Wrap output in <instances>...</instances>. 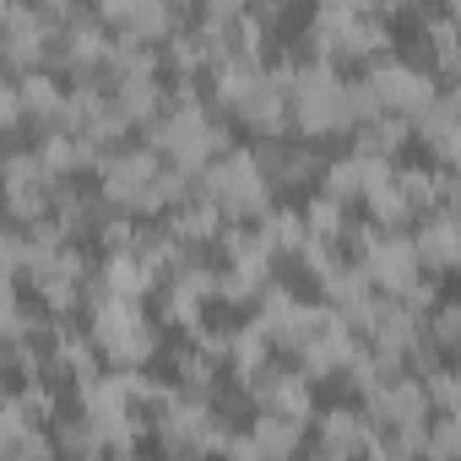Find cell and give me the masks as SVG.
Wrapping results in <instances>:
<instances>
[{
  "label": "cell",
  "instance_id": "6da1fadb",
  "mask_svg": "<svg viewBox=\"0 0 461 461\" xmlns=\"http://www.w3.org/2000/svg\"><path fill=\"white\" fill-rule=\"evenodd\" d=\"M272 190L277 185H272L261 152H250V147H228L201 168V195H212L222 206V217H234V222H261L272 212Z\"/></svg>",
  "mask_w": 461,
  "mask_h": 461
},
{
  "label": "cell",
  "instance_id": "7a4b0ae2",
  "mask_svg": "<svg viewBox=\"0 0 461 461\" xmlns=\"http://www.w3.org/2000/svg\"><path fill=\"white\" fill-rule=\"evenodd\" d=\"M288 98H294V125L299 136H331V131H348L353 114H348V82L337 77V60H299L294 82H288Z\"/></svg>",
  "mask_w": 461,
  "mask_h": 461
},
{
  "label": "cell",
  "instance_id": "3957f363",
  "mask_svg": "<svg viewBox=\"0 0 461 461\" xmlns=\"http://www.w3.org/2000/svg\"><path fill=\"white\" fill-rule=\"evenodd\" d=\"M93 342L104 348V358L114 369H141L158 353V326L141 315V299L98 294L93 299Z\"/></svg>",
  "mask_w": 461,
  "mask_h": 461
},
{
  "label": "cell",
  "instance_id": "277c9868",
  "mask_svg": "<svg viewBox=\"0 0 461 461\" xmlns=\"http://www.w3.org/2000/svg\"><path fill=\"white\" fill-rule=\"evenodd\" d=\"M163 152L147 141V147H109L104 152V163H98V179H104V195L120 206V212H141V201H147V190H152V179L163 174V163H158Z\"/></svg>",
  "mask_w": 461,
  "mask_h": 461
},
{
  "label": "cell",
  "instance_id": "5b68a950",
  "mask_svg": "<svg viewBox=\"0 0 461 461\" xmlns=\"http://www.w3.org/2000/svg\"><path fill=\"white\" fill-rule=\"evenodd\" d=\"M429 385L423 375H385L369 396H364V412L380 423V429H412V423H429Z\"/></svg>",
  "mask_w": 461,
  "mask_h": 461
},
{
  "label": "cell",
  "instance_id": "8992f818",
  "mask_svg": "<svg viewBox=\"0 0 461 461\" xmlns=\"http://www.w3.org/2000/svg\"><path fill=\"white\" fill-rule=\"evenodd\" d=\"M369 87L380 93L385 109L407 114V120H418V114L434 104V93H439V82H434L423 66H407V60H375V66H369Z\"/></svg>",
  "mask_w": 461,
  "mask_h": 461
},
{
  "label": "cell",
  "instance_id": "52a82bcc",
  "mask_svg": "<svg viewBox=\"0 0 461 461\" xmlns=\"http://www.w3.org/2000/svg\"><path fill=\"white\" fill-rule=\"evenodd\" d=\"M375 429H380V423H375L369 412L331 407V412L321 418V434H315V445H321L326 456H353V450H369V456H380V450H385V439H380Z\"/></svg>",
  "mask_w": 461,
  "mask_h": 461
},
{
  "label": "cell",
  "instance_id": "ba28073f",
  "mask_svg": "<svg viewBox=\"0 0 461 461\" xmlns=\"http://www.w3.org/2000/svg\"><path fill=\"white\" fill-rule=\"evenodd\" d=\"M412 240H418V256L429 272H456L461 267V212H450V206L423 212Z\"/></svg>",
  "mask_w": 461,
  "mask_h": 461
},
{
  "label": "cell",
  "instance_id": "9c48e42d",
  "mask_svg": "<svg viewBox=\"0 0 461 461\" xmlns=\"http://www.w3.org/2000/svg\"><path fill=\"white\" fill-rule=\"evenodd\" d=\"M114 104L125 109L131 125H152V120L168 109V93L158 87V77H120V82H114Z\"/></svg>",
  "mask_w": 461,
  "mask_h": 461
},
{
  "label": "cell",
  "instance_id": "30bf717a",
  "mask_svg": "<svg viewBox=\"0 0 461 461\" xmlns=\"http://www.w3.org/2000/svg\"><path fill=\"white\" fill-rule=\"evenodd\" d=\"M267 353H272V331H267V326H261V315H256V321H245L234 337H228V358H222V364L245 380V375L267 369Z\"/></svg>",
  "mask_w": 461,
  "mask_h": 461
},
{
  "label": "cell",
  "instance_id": "8fae6325",
  "mask_svg": "<svg viewBox=\"0 0 461 461\" xmlns=\"http://www.w3.org/2000/svg\"><path fill=\"white\" fill-rule=\"evenodd\" d=\"M261 163H267L272 185H299V179H315V174L326 168V163H321L310 147H277V141H267Z\"/></svg>",
  "mask_w": 461,
  "mask_h": 461
},
{
  "label": "cell",
  "instance_id": "7c38bea8",
  "mask_svg": "<svg viewBox=\"0 0 461 461\" xmlns=\"http://www.w3.org/2000/svg\"><path fill=\"white\" fill-rule=\"evenodd\" d=\"M250 434H256L261 456H288V450H299V439H304V423H299V418H283V412H261V407H256V418H250Z\"/></svg>",
  "mask_w": 461,
  "mask_h": 461
},
{
  "label": "cell",
  "instance_id": "4fadbf2b",
  "mask_svg": "<svg viewBox=\"0 0 461 461\" xmlns=\"http://www.w3.org/2000/svg\"><path fill=\"white\" fill-rule=\"evenodd\" d=\"M364 206H369V217L380 222V228H407V217L418 212L412 201H407V190H402V179L391 174V179H380L369 195H364Z\"/></svg>",
  "mask_w": 461,
  "mask_h": 461
},
{
  "label": "cell",
  "instance_id": "5bb4252c",
  "mask_svg": "<svg viewBox=\"0 0 461 461\" xmlns=\"http://www.w3.org/2000/svg\"><path fill=\"white\" fill-rule=\"evenodd\" d=\"M423 50L434 55V66L456 71L461 66V23L456 12H439V17H423Z\"/></svg>",
  "mask_w": 461,
  "mask_h": 461
},
{
  "label": "cell",
  "instance_id": "9a60e30c",
  "mask_svg": "<svg viewBox=\"0 0 461 461\" xmlns=\"http://www.w3.org/2000/svg\"><path fill=\"white\" fill-rule=\"evenodd\" d=\"M412 136V120L407 114H396V109H385V114H375L369 125H358V147H375V152H385V158H396V147Z\"/></svg>",
  "mask_w": 461,
  "mask_h": 461
},
{
  "label": "cell",
  "instance_id": "2e32d148",
  "mask_svg": "<svg viewBox=\"0 0 461 461\" xmlns=\"http://www.w3.org/2000/svg\"><path fill=\"white\" fill-rule=\"evenodd\" d=\"M429 348L434 353H461V304H439L429 315Z\"/></svg>",
  "mask_w": 461,
  "mask_h": 461
},
{
  "label": "cell",
  "instance_id": "e0dca14e",
  "mask_svg": "<svg viewBox=\"0 0 461 461\" xmlns=\"http://www.w3.org/2000/svg\"><path fill=\"white\" fill-rule=\"evenodd\" d=\"M429 456H461V407L429 418Z\"/></svg>",
  "mask_w": 461,
  "mask_h": 461
},
{
  "label": "cell",
  "instance_id": "ac0fdd59",
  "mask_svg": "<svg viewBox=\"0 0 461 461\" xmlns=\"http://www.w3.org/2000/svg\"><path fill=\"white\" fill-rule=\"evenodd\" d=\"M429 152H434V163L461 168V120H456V125H445L439 136H429Z\"/></svg>",
  "mask_w": 461,
  "mask_h": 461
},
{
  "label": "cell",
  "instance_id": "d6986e66",
  "mask_svg": "<svg viewBox=\"0 0 461 461\" xmlns=\"http://www.w3.org/2000/svg\"><path fill=\"white\" fill-rule=\"evenodd\" d=\"M256 6V0H201V12L206 17H217V23H234L240 12H250Z\"/></svg>",
  "mask_w": 461,
  "mask_h": 461
},
{
  "label": "cell",
  "instance_id": "ffe728a7",
  "mask_svg": "<svg viewBox=\"0 0 461 461\" xmlns=\"http://www.w3.org/2000/svg\"><path fill=\"white\" fill-rule=\"evenodd\" d=\"M456 82H461V66H456Z\"/></svg>",
  "mask_w": 461,
  "mask_h": 461
}]
</instances>
